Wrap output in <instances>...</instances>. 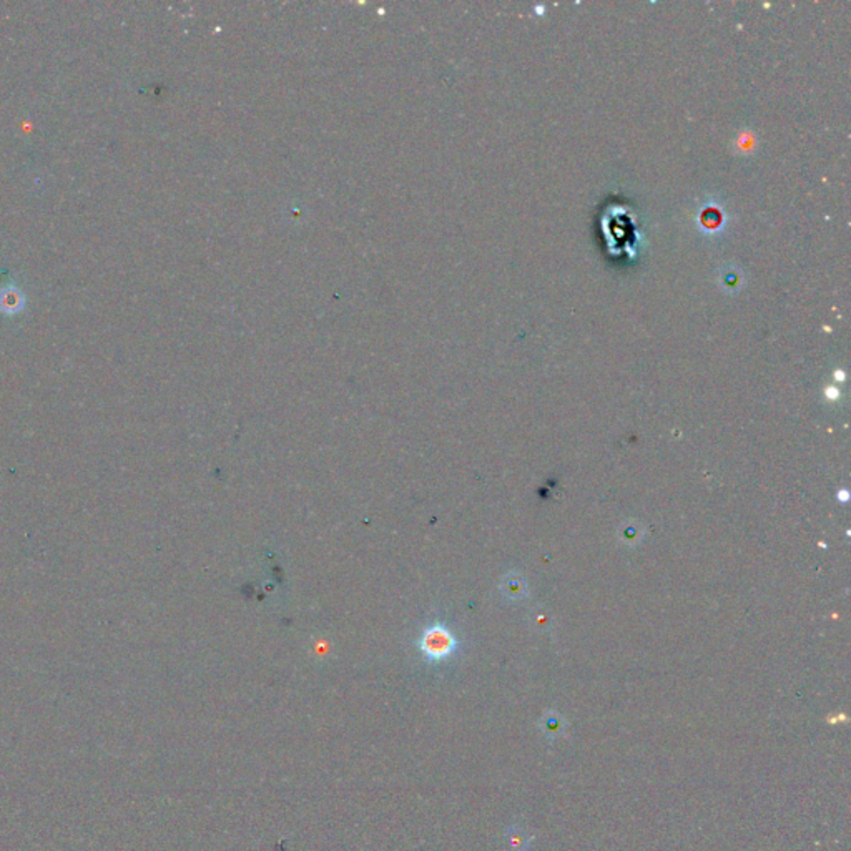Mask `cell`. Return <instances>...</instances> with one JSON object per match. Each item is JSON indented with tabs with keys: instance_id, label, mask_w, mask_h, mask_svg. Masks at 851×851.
Here are the masks:
<instances>
[{
	"instance_id": "4",
	"label": "cell",
	"mask_w": 851,
	"mask_h": 851,
	"mask_svg": "<svg viewBox=\"0 0 851 851\" xmlns=\"http://www.w3.org/2000/svg\"><path fill=\"white\" fill-rule=\"evenodd\" d=\"M20 303H22L20 293L13 291V289H11V291L4 293V298H2V308H4V310H8V311L17 310V308L20 306Z\"/></svg>"
},
{
	"instance_id": "1",
	"label": "cell",
	"mask_w": 851,
	"mask_h": 851,
	"mask_svg": "<svg viewBox=\"0 0 851 851\" xmlns=\"http://www.w3.org/2000/svg\"><path fill=\"white\" fill-rule=\"evenodd\" d=\"M421 648L424 656L431 660H444L454 652L456 642L444 629H431L421 640Z\"/></svg>"
},
{
	"instance_id": "3",
	"label": "cell",
	"mask_w": 851,
	"mask_h": 851,
	"mask_svg": "<svg viewBox=\"0 0 851 851\" xmlns=\"http://www.w3.org/2000/svg\"><path fill=\"white\" fill-rule=\"evenodd\" d=\"M542 730H544L547 737H559L564 732L562 718L555 713L547 715L544 718V725H542Z\"/></svg>"
},
{
	"instance_id": "2",
	"label": "cell",
	"mask_w": 851,
	"mask_h": 851,
	"mask_svg": "<svg viewBox=\"0 0 851 851\" xmlns=\"http://www.w3.org/2000/svg\"><path fill=\"white\" fill-rule=\"evenodd\" d=\"M531 845V836L522 828L511 825L506 830V846L507 851H527Z\"/></svg>"
}]
</instances>
